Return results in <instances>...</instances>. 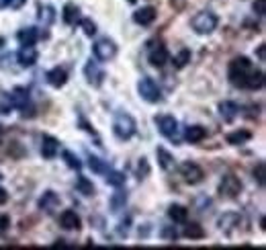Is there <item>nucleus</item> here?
<instances>
[{
	"label": "nucleus",
	"mask_w": 266,
	"mask_h": 250,
	"mask_svg": "<svg viewBox=\"0 0 266 250\" xmlns=\"http://www.w3.org/2000/svg\"><path fill=\"white\" fill-rule=\"evenodd\" d=\"M88 166H90L94 172H98V174H104V172L109 170V166H107L100 158H96V156H92V154L88 156Z\"/></svg>",
	"instance_id": "nucleus-30"
},
{
	"label": "nucleus",
	"mask_w": 266,
	"mask_h": 250,
	"mask_svg": "<svg viewBox=\"0 0 266 250\" xmlns=\"http://www.w3.org/2000/svg\"><path fill=\"white\" fill-rule=\"evenodd\" d=\"M250 140H252V134L248 130H240V132H233L227 136V144H231V146H242Z\"/></svg>",
	"instance_id": "nucleus-24"
},
{
	"label": "nucleus",
	"mask_w": 266,
	"mask_h": 250,
	"mask_svg": "<svg viewBox=\"0 0 266 250\" xmlns=\"http://www.w3.org/2000/svg\"><path fill=\"white\" fill-rule=\"evenodd\" d=\"M254 179H258V185L264 187V162H258V166L254 168Z\"/></svg>",
	"instance_id": "nucleus-36"
},
{
	"label": "nucleus",
	"mask_w": 266,
	"mask_h": 250,
	"mask_svg": "<svg viewBox=\"0 0 266 250\" xmlns=\"http://www.w3.org/2000/svg\"><path fill=\"white\" fill-rule=\"evenodd\" d=\"M191 27L195 29V33L199 35H209L217 29V17L211 13V11H201L193 17L191 21Z\"/></svg>",
	"instance_id": "nucleus-4"
},
{
	"label": "nucleus",
	"mask_w": 266,
	"mask_h": 250,
	"mask_svg": "<svg viewBox=\"0 0 266 250\" xmlns=\"http://www.w3.org/2000/svg\"><path fill=\"white\" fill-rule=\"evenodd\" d=\"M94 56H96V60H100V62H111L115 56H117V45H115V41L113 39H109V37H102V39H98L96 43H94Z\"/></svg>",
	"instance_id": "nucleus-7"
},
{
	"label": "nucleus",
	"mask_w": 266,
	"mask_h": 250,
	"mask_svg": "<svg viewBox=\"0 0 266 250\" xmlns=\"http://www.w3.org/2000/svg\"><path fill=\"white\" fill-rule=\"evenodd\" d=\"M180 174H182L184 181L191 183V185H199V183L203 181V177H205L203 168H201L199 164H195V162H184V164L180 166Z\"/></svg>",
	"instance_id": "nucleus-10"
},
{
	"label": "nucleus",
	"mask_w": 266,
	"mask_h": 250,
	"mask_svg": "<svg viewBox=\"0 0 266 250\" xmlns=\"http://www.w3.org/2000/svg\"><path fill=\"white\" fill-rule=\"evenodd\" d=\"M17 39L21 45H35V41L39 39V31L35 27H27V29H21L17 33Z\"/></svg>",
	"instance_id": "nucleus-19"
},
{
	"label": "nucleus",
	"mask_w": 266,
	"mask_h": 250,
	"mask_svg": "<svg viewBox=\"0 0 266 250\" xmlns=\"http://www.w3.org/2000/svg\"><path fill=\"white\" fill-rule=\"evenodd\" d=\"M80 25H82V29H84V33H86L88 37L96 35V25H94L90 19H82V21H80Z\"/></svg>",
	"instance_id": "nucleus-34"
},
{
	"label": "nucleus",
	"mask_w": 266,
	"mask_h": 250,
	"mask_svg": "<svg viewBox=\"0 0 266 250\" xmlns=\"http://www.w3.org/2000/svg\"><path fill=\"white\" fill-rule=\"evenodd\" d=\"M162 236L168 238V240H176V238H178L176 230H172V228H164V230H162Z\"/></svg>",
	"instance_id": "nucleus-39"
},
{
	"label": "nucleus",
	"mask_w": 266,
	"mask_h": 250,
	"mask_svg": "<svg viewBox=\"0 0 266 250\" xmlns=\"http://www.w3.org/2000/svg\"><path fill=\"white\" fill-rule=\"evenodd\" d=\"M37 58H39V54H37V49H35L33 45H23V47L19 49V54H17V60H19V64H21L23 68L35 66Z\"/></svg>",
	"instance_id": "nucleus-11"
},
{
	"label": "nucleus",
	"mask_w": 266,
	"mask_h": 250,
	"mask_svg": "<svg viewBox=\"0 0 266 250\" xmlns=\"http://www.w3.org/2000/svg\"><path fill=\"white\" fill-rule=\"evenodd\" d=\"M125 203H127V193H123V191H117V193L111 197V209H113V211H119Z\"/></svg>",
	"instance_id": "nucleus-31"
},
{
	"label": "nucleus",
	"mask_w": 266,
	"mask_h": 250,
	"mask_svg": "<svg viewBox=\"0 0 266 250\" xmlns=\"http://www.w3.org/2000/svg\"><path fill=\"white\" fill-rule=\"evenodd\" d=\"M76 191L78 193H82V195H86V197H90V195H94V185L86 179V177H78L76 179Z\"/></svg>",
	"instance_id": "nucleus-25"
},
{
	"label": "nucleus",
	"mask_w": 266,
	"mask_h": 250,
	"mask_svg": "<svg viewBox=\"0 0 266 250\" xmlns=\"http://www.w3.org/2000/svg\"><path fill=\"white\" fill-rule=\"evenodd\" d=\"M104 181H107L109 185H113V187H121V185L125 183V174L119 172V170H113V168L109 166V170L104 172Z\"/></svg>",
	"instance_id": "nucleus-26"
},
{
	"label": "nucleus",
	"mask_w": 266,
	"mask_h": 250,
	"mask_svg": "<svg viewBox=\"0 0 266 250\" xmlns=\"http://www.w3.org/2000/svg\"><path fill=\"white\" fill-rule=\"evenodd\" d=\"M60 226L64 228V230H68V232H72V230H80V226H82V219H80V215L76 213V211H72V209H66L62 215H60Z\"/></svg>",
	"instance_id": "nucleus-12"
},
{
	"label": "nucleus",
	"mask_w": 266,
	"mask_h": 250,
	"mask_svg": "<svg viewBox=\"0 0 266 250\" xmlns=\"http://www.w3.org/2000/svg\"><path fill=\"white\" fill-rule=\"evenodd\" d=\"M7 199H9V193H7L3 187H0V205H3V203H7Z\"/></svg>",
	"instance_id": "nucleus-40"
},
{
	"label": "nucleus",
	"mask_w": 266,
	"mask_h": 250,
	"mask_svg": "<svg viewBox=\"0 0 266 250\" xmlns=\"http://www.w3.org/2000/svg\"><path fill=\"white\" fill-rule=\"evenodd\" d=\"M166 62H170V54H168V49L164 45H158V47H154L150 52V64L152 66L162 68V66H166Z\"/></svg>",
	"instance_id": "nucleus-16"
},
{
	"label": "nucleus",
	"mask_w": 266,
	"mask_h": 250,
	"mask_svg": "<svg viewBox=\"0 0 266 250\" xmlns=\"http://www.w3.org/2000/svg\"><path fill=\"white\" fill-rule=\"evenodd\" d=\"M264 56H266V47H264V45H260V47H258V58H260L262 62H264Z\"/></svg>",
	"instance_id": "nucleus-41"
},
{
	"label": "nucleus",
	"mask_w": 266,
	"mask_h": 250,
	"mask_svg": "<svg viewBox=\"0 0 266 250\" xmlns=\"http://www.w3.org/2000/svg\"><path fill=\"white\" fill-rule=\"evenodd\" d=\"M254 13L258 17H264L266 15V0H256L254 3Z\"/></svg>",
	"instance_id": "nucleus-37"
},
{
	"label": "nucleus",
	"mask_w": 266,
	"mask_h": 250,
	"mask_svg": "<svg viewBox=\"0 0 266 250\" xmlns=\"http://www.w3.org/2000/svg\"><path fill=\"white\" fill-rule=\"evenodd\" d=\"M219 115L223 117V121L231 123V121L240 115V107H237L235 103H231V101H223V103L219 105Z\"/></svg>",
	"instance_id": "nucleus-18"
},
{
	"label": "nucleus",
	"mask_w": 266,
	"mask_h": 250,
	"mask_svg": "<svg viewBox=\"0 0 266 250\" xmlns=\"http://www.w3.org/2000/svg\"><path fill=\"white\" fill-rule=\"evenodd\" d=\"M58 150H60V142L56 138H51V136H43L41 138V156L43 158H47V160L56 158Z\"/></svg>",
	"instance_id": "nucleus-14"
},
{
	"label": "nucleus",
	"mask_w": 266,
	"mask_h": 250,
	"mask_svg": "<svg viewBox=\"0 0 266 250\" xmlns=\"http://www.w3.org/2000/svg\"><path fill=\"white\" fill-rule=\"evenodd\" d=\"M11 109H21L23 115L27 113V109H31V96H29V90L19 86L15 88L11 94H5L3 101H0V111L3 113H9Z\"/></svg>",
	"instance_id": "nucleus-1"
},
{
	"label": "nucleus",
	"mask_w": 266,
	"mask_h": 250,
	"mask_svg": "<svg viewBox=\"0 0 266 250\" xmlns=\"http://www.w3.org/2000/svg\"><path fill=\"white\" fill-rule=\"evenodd\" d=\"M3 136H5V130L0 128V144H3Z\"/></svg>",
	"instance_id": "nucleus-42"
},
{
	"label": "nucleus",
	"mask_w": 266,
	"mask_h": 250,
	"mask_svg": "<svg viewBox=\"0 0 266 250\" xmlns=\"http://www.w3.org/2000/svg\"><path fill=\"white\" fill-rule=\"evenodd\" d=\"M136 119H133L129 113H119L117 117H115V121H113V132H115V136L119 138V140H123V142H127V140H131L133 138V134H136Z\"/></svg>",
	"instance_id": "nucleus-3"
},
{
	"label": "nucleus",
	"mask_w": 266,
	"mask_h": 250,
	"mask_svg": "<svg viewBox=\"0 0 266 250\" xmlns=\"http://www.w3.org/2000/svg\"><path fill=\"white\" fill-rule=\"evenodd\" d=\"M62 17H64L66 25H76V23H80V9L76 5H66Z\"/></svg>",
	"instance_id": "nucleus-22"
},
{
	"label": "nucleus",
	"mask_w": 266,
	"mask_h": 250,
	"mask_svg": "<svg viewBox=\"0 0 266 250\" xmlns=\"http://www.w3.org/2000/svg\"><path fill=\"white\" fill-rule=\"evenodd\" d=\"M262 86H264V74H262L260 70H254V72L250 74L248 82H246V88L256 90V88H262Z\"/></svg>",
	"instance_id": "nucleus-27"
},
{
	"label": "nucleus",
	"mask_w": 266,
	"mask_h": 250,
	"mask_svg": "<svg viewBox=\"0 0 266 250\" xmlns=\"http://www.w3.org/2000/svg\"><path fill=\"white\" fill-rule=\"evenodd\" d=\"M39 207H41V211H45V213H54V211L60 207V197H58L54 191H45L43 197L39 199Z\"/></svg>",
	"instance_id": "nucleus-15"
},
{
	"label": "nucleus",
	"mask_w": 266,
	"mask_h": 250,
	"mask_svg": "<svg viewBox=\"0 0 266 250\" xmlns=\"http://www.w3.org/2000/svg\"><path fill=\"white\" fill-rule=\"evenodd\" d=\"M156 125H158V130H160V134H162L164 138L178 142V123H176L174 117H170V115H160V117H156Z\"/></svg>",
	"instance_id": "nucleus-6"
},
{
	"label": "nucleus",
	"mask_w": 266,
	"mask_h": 250,
	"mask_svg": "<svg viewBox=\"0 0 266 250\" xmlns=\"http://www.w3.org/2000/svg\"><path fill=\"white\" fill-rule=\"evenodd\" d=\"M184 238H191V240H201L203 236H205V230H203V226H199V223H189L187 228H184Z\"/></svg>",
	"instance_id": "nucleus-28"
},
{
	"label": "nucleus",
	"mask_w": 266,
	"mask_h": 250,
	"mask_svg": "<svg viewBox=\"0 0 266 250\" xmlns=\"http://www.w3.org/2000/svg\"><path fill=\"white\" fill-rule=\"evenodd\" d=\"M184 138L191 144H199V142H203L207 138V130L201 128V125H191V128L187 130V134H184Z\"/></svg>",
	"instance_id": "nucleus-20"
},
{
	"label": "nucleus",
	"mask_w": 266,
	"mask_h": 250,
	"mask_svg": "<svg viewBox=\"0 0 266 250\" xmlns=\"http://www.w3.org/2000/svg\"><path fill=\"white\" fill-rule=\"evenodd\" d=\"M189 62H191V52H189V49H182L178 56H174V62H172V64H174V68L180 70V68H184Z\"/></svg>",
	"instance_id": "nucleus-32"
},
{
	"label": "nucleus",
	"mask_w": 266,
	"mask_h": 250,
	"mask_svg": "<svg viewBox=\"0 0 266 250\" xmlns=\"http://www.w3.org/2000/svg\"><path fill=\"white\" fill-rule=\"evenodd\" d=\"M84 76H86L88 84H92V86H100V84L104 82V70H102V68L98 66V62H94V60L86 62V66H84Z\"/></svg>",
	"instance_id": "nucleus-9"
},
{
	"label": "nucleus",
	"mask_w": 266,
	"mask_h": 250,
	"mask_svg": "<svg viewBox=\"0 0 266 250\" xmlns=\"http://www.w3.org/2000/svg\"><path fill=\"white\" fill-rule=\"evenodd\" d=\"M39 21L43 23V25H51L54 21H56V11H54V7H39Z\"/></svg>",
	"instance_id": "nucleus-29"
},
{
	"label": "nucleus",
	"mask_w": 266,
	"mask_h": 250,
	"mask_svg": "<svg viewBox=\"0 0 266 250\" xmlns=\"http://www.w3.org/2000/svg\"><path fill=\"white\" fill-rule=\"evenodd\" d=\"M25 0H0V9H21Z\"/></svg>",
	"instance_id": "nucleus-35"
},
{
	"label": "nucleus",
	"mask_w": 266,
	"mask_h": 250,
	"mask_svg": "<svg viewBox=\"0 0 266 250\" xmlns=\"http://www.w3.org/2000/svg\"><path fill=\"white\" fill-rule=\"evenodd\" d=\"M168 215H170V219H172V221H176V223H184V221L189 219V209H187L184 205L174 203V205H170Z\"/></svg>",
	"instance_id": "nucleus-21"
},
{
	"label": "nucleus",
	"mask_w": 266,
	"mask_h": 250,
	"mask_svg": "<svg viewBox=\"0 0 266 250\" xmlns=\"http://www.w3.org/2000/svg\"><path fill=\"white\" fill-rule=\"evenodd\" d=\"M138 92L142 94V98H146L148 103H160L162 101V92L158 88V84L152 80V78H142L138 82Z\"/></svg>",
	"instance_id": "nucleus-5"
},
{
	"label": "nucleus",
	"mask_w": 266,
	"mask_h": 250,
	"mask_svg": "<svg viewBox=\"0 0 266 250\" xmlns=\"http://www.w3.org/2000/svg\"><path fill=\"white\" fill-rule=\"evenodd\" d=\"M156 156H158V162H160V166H162L164 170H172V168L176 166V160L172 158V154H170L168 150L158 148V150H156Z\"/></svg>",
	"instance_id": "nucleus-23"
},
{
	"label": "nucleus",
	"mask_w": 266,
	"mask_h": 250,
	"mask_svg": "<svg viewBox=\"0 0 266 250\" xmlns=\"http://www.w3.org/2000/svg\"><path fill=\"white\" fill-rule=\"evenodd\" d=\"M133 21H136L138 25H142V27L152 25L156 21V9L154 7H144V9L136 11V13H133Z\"/></svg>",
	"instance_id": "nucleus-13"
},
{
	"label": "nucleus",
	"mask_w": 266,
	"mask_h": 250,
	"mask_svg": "<svg viewBox=\"0 0 266 250\" xmlns=\"http://www.w3.org/2000/svg\"><path fill=\"white\" fill-rule=\"evenodd\" d=\"M254 70H256L254 64H252L248 58L240 56V58H235V60L229 64V82H231L233 86L246 88V82H248V78H250V74H252Z\"/></svg>",
	"instance_id": "nucleus-2"
},
{
	"label": "nucleus",
	"mask_w": 266,
	"mask_h": 250,
	"mask_svg": "<svg viewBox=\"0 0 266 250\" xmlns=\"http://www.w3.org/2000/svg\"><path fill=\"white\" fill-rule=\"evenodd\" d=\"M64 160H66V164H68L70 168H74V170H80V168H82V162H80L78 156H76L74 152H70V150L64 152Z\"/></svg>",
	"instance_id": "nucleus-33"
},
{
	"label": "nucleus",
	"mask_w": 266,
	"mask_h": 250,
	"mask_svg": "<svg viewBox=\"0 0 266 250\" xmlns=\"http://www.w3.org/2000/svg\"><path fill=\"white\" fill-rule=\"evenodd\" d=\"M11 226V217L9 215H0V234H5Z\"/></svg>",
	"instance_id": "nucleus-38"
},
{
	"label": "nucleus",
	"mask_w": 266,
	"mask_h": 250,
	"mask_svg": "<svg viewBox=\"0 0 266 250\" xmlns=\"http://www.w3.org/2000/svg\"><path fill=\"white\" fill-rule=\"evenodd\" d=\"M47 82L54 86V88H60V86H64L66 82H68V72L64 70V68H54V70H49L47 72Z\"/></svg>",
	"instance_id": "nucleus-17"
},
{
	"label": "nucleus",
	"mask_w": 266,
	"mask_h": 250,
	"mask_svg": "<svg viewBox=\"0 0 266 250\" xmlns=\"http://www.w3.org/2000/svg\"><path fill=\"white\" fill-rule=\"evenodd\" d=\"M240 191H242V183H240V179L233 177V174H225L223 181L219 183V193H221L223 197L235 199V197L240 195Z\"/></svg>",
	"instance_id": "nucleus-8"
}]
</instances>
